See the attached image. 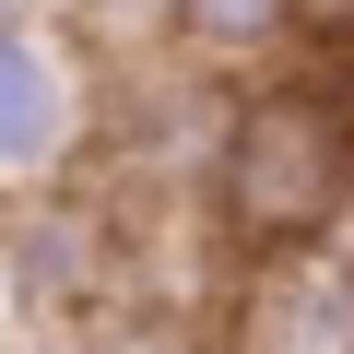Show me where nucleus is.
<instances>
[{
	"label": "nucleus",
	"instance_id": "39448f33",
	"mask_svg": "<svg viewBox=\"0 0 354 354\" xmlns=\"http://www.w3.org/2000/svg\"><path fill=\"white\" fill-rule=\"evenodd\" d=\"M0 319H12V260H0Z\"/></svg>",
	"mask_w": 354,
	"mask_h": 354
},
{
	"label": "nucleus",
	"instance_id": "423d86ee",
	"mask_svg": "<svg viewBox=\"0 0 354 354\" xmlns=\"http://www.w3.org/2000/svg\"><path fill=\"white\" fill-rule=\"evenodd\" d=\"M130 12H153V0H130Z\"/></svg>",
	"mask_w": 354,
	"mask_h": 354
},
{
	"label": "nucleus",
	"instance_id": "f03ea898",
	"mask_svg": "<svg viewBox=\"0 0 354 354\" xmlns=\"http://www.w3.org/2000/svg\"><path fill=\"white\" fill-rule=\"evenodd\" d=\"M106 142V59L71 12L0 24V189H59Z\"/></svg>",
	"mask_w": 354,
	"mask_h": 354
},
{
	"label": "nucleus",
	"instance_id": "20e7f679",
	"mask_svg": "<svg viewBox=\"0 0 354 354\" xmlns=\"http://www.w3.org/2000/svg\"><path fill=\"white\" fill-rule=\"evenodd\" d=\"M59 12V0H0V24H48Z\"/></svg>",
	"mask_w": 354,
	"mask_h": 354
},
{
	"label": "nucleus",
	"instance_id": "f257e3e1",
	"mask_svg": "<svg viewBox=\"0 0 354 354\" xmlns=\"http://www.w3.org/2000/svg\"><path fill=\"white\" fill-rule=\"evenodd\" d=\"M342 83L307 95V83H260V95H225V130H213V189H225V225L248 248H307L330 236L342 213Z\"/></svg>",
	"mask_w": 354,
	"mask_h": 354
},
{
	"label": "nucleus",
	"instance_id": "7ed1b4c3",
	"mask_svg": "<svg viewBox=\"0 0 354 354\" xmlns=\"http://www.w3.org/2000/svg\"><path fill=\"white\" fill-rule=\"evenodd\" d=\"M153 24L189 48V59L236 71V59H272V48L307 36V0H153Z\"/></svg>",
	"mask_w": 354,
	"mask_h": 354
}]
</instances>
